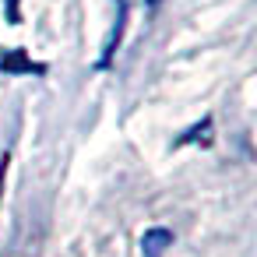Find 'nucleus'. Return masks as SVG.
Masks as SVG:
<instances>
[{
    "mask_svg": "<svg viewBox=\"0 0 257 257\" xmlns=\"http://www.w3.org/2000/svg\"><path fill=\"white\" fill-rule=\"evenodd\" d=\"M0 74H11V78H18V74H46V64L32 60L25 50H4L0 53Z\"/></svg>",
    "mask_w": 257,
    "mask_h": 257,
    "instance_id": "obj_2",
    "label": "nucleus"
},
{
    "mask_svg": "<svg viewBox=\"0 0 257 257\" xmlns=\"http://www.w3.org/2000/svg\"><path fill=\"white\" fill-rule=\"evenodd\" d=\"M169 246H173V229H166V225L145 229V236H141V257H162Z\"/></svg>",
    "mask_w": 257,
    "mask_h": 257,
    "instance_id": "obj_3",
    "label": "nucleus"
},
{
    "mask_svg": "<svg viewBox=\"0 0 257 257\" xmlns=\"http://www.w3.org/2000/svg\"><path fill=\"white\" fill-rule=\"evenodd\" d=\"M145 4H148V8H159V4H162V0H145Z\"/></svg>",
    "mask_w": 257,
    "mask_h": 257,
    "instance_id": "obj_7",
    "label": "nucleus"
},
{
    "mask_svg": "<svg viewBox=\"0 0 257 257\" xmlns=\"http://www.w3.org/2000/svg\"><path fill=\"white\" fill-rule=\"evenodd\" d=\"M8 162H11V159H8V152H4V155H0V194H4V176H8Z\"/></svg>",
    "mask_w": 257,
    "mask_h": 257,
    "instance_id": "obj_6",
    "label": "nucleus"
},
{
    "mask_svg": "<svg viewBox=\"0 0 257 257\" xmlns=\"http://www.w3.org/2000/svg\"><path fill=\"white\" fill-rule=\"evenodd\" d=\"M211 127H215V120H211V116H201L190 131H183V134L173 141V148H183V145H211Z\"/></svg>",
    "mask_w": 257,
    "mask_h": 257,
    "instance_id": "obj_4",
    "label": "nucleus"
},
{
    "mask_svg": "<svg viewBox=\"0 0 257 257\" xmlns=\"http://www.w3.org/2000/svg\"><path fill=\"white\" fill-rule=\"evenodd\" d=\"M123 29H127V0H116V22H113V29H109V39H106V46H102V57L95 60V71H106V67L113 64V57H116V50H120V43H123Z\"/></svg>",
    "mask_w": 257,
    "mask_h": 257,
    "instance_id": "obj_1",
    "label": "nucleus"
},
{
    "mask_svg": "<svg viewBox=\"0 0 257 257\" xmlns=\"http://www.w3.org/2000/svg\"><path fill=\"white\" fill-rule=\"evenodd\" d=\"M4 11L11 25H22V0H4Z\"/></svg>",
    "mask_w": 257,
    "mask_h": 257,
    "instance_id": "obj_5",
    "label": "nucleus"
}]
</instances>
